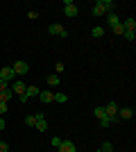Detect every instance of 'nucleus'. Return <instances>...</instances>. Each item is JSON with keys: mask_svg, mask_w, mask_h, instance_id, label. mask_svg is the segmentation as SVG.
Segmentation results:
<instances>
[{"mask_svg": "<svg viewBox=\"0 0 136 152\" xmlns=\"http://www.w3.org/2000/svg\"><path fill=\"white\" fill-rule=\"evenodd\" d=\"M113 7H116V5H113L111 0H97L91 12H93V16H102V14H111V12H113Z\"/></svg>", "mask_w": 136, "mask_h": 152, "instance_id": "f257e3e1", "label": "nucleus"}, {"mask_svg": "<svg viewBox=\"0 0 136 152\" xmlns=\"http://www.w3.org/2000/svg\"><path fill=\"white\" fill-rule=\"evenodd\" d=\"M104 116H107V118H111V123L120 121V118H118V107L113 104V102H109V104H104Z\"/></svg>", "mask_w": 136, "mask_h": 152, "instance_id": "f03ea898", "label": "nucleus"}, {"mask_svg": "<svg viewBox=\"0 0 136 152\" xmlns=\"http://www.w3.org/2000/svg\"><path fill=\"white\" fill-rule=\"evenodd\" d=\"M0 77H2V82H14V80H16V73H14L12 66H2V68H0Z\"/></svg>", "mask_w": 136, "mask_h": 152, "instance_id": "7ed1b4c3", "label": "nucleus"}, {"mask_svg": "<svg viewBox=\"0 0 136 152\" xmlns=\"http://www.w3.org/2000/svg\"><path fill=\"white\" fill-rule=\"evenodd\" d=\"M14 73H16V77L18 75H27V73H30V64L27 61H14Z\"/></svg>", "mask_w": 136, "mask_h": 152, "instance_id": "20e7f679", "label": "nucleus"}, {"mask_svg": "<svg viewBox=\"0 0 136 152\" xmlns=\"http://www.w3.org/2000/svg\"><path fill=\"white\" fill-rule=\"evenodd\" d=\"M48 32L50 34H59V37H68V30H66L64 25H59V23H52V25H48Z\"/></svg>", "mask_w": 136, "mask_h": 152, "instance_id": "39448f33", "label": "nucleus"}, {"mask_svg": "<svg viewBox=\"0 0 136 152\" xmlns=\"http://www.w3.org/2000/svg\"><path fill=\"white\" fill-rule=\"evenodd\" d=\"M64 5H66L64 14H66V16H68V18H75V16H77V12H79V9H77V5H75L73 0H66Z\"/></svg>", "mask_w": 136, "mask_h": 152, "instance_id": "423d86ee", "label": "nucleus"}, {"mask_svg": "<svg viewBox=\"0 0 136 152\" xmlns=\"http://www.w3.org/2000/svg\"><path fill=\"white\" fill-rule=\"evenodd\" d=\"M25 89H27V84L23 82V80H14V82H12V93L23 95V93H25Z\"/></svg>", "mask_w": 136, "mask_h": 152, "instance_id": "0eeeda50", "label": "nucleus"}, {"mask_svg": "<svg viewBox=\"0 0 136 152\" xmlns=\"http://www.w3.org/2000/svg\"><path fill=\"white\" fill-rule=\"evenodd\" d=\"M59 152H77V148H75V143L73 141H61V145L57 148Z\"/></svg>", "mask_w": 136, "mask_h": 152, "instance_id": "6e6552de", "label": "nucleus"}, {"mask_svg": "<svg viewBox=\"0 0 136 152\" xmlns=\"http://www.w3.org/2000/svg\"><path fill=\"white\" fill-rule=\"evenodd\" d=\"M132 116H134V109H132V107H123V109H118V118H123V121H129Z\"/></svg>", "mask_w": 136, "mask_h": 152, "instance_id": "1a4fd4ad", "label": "nucleus"}, {"mask_svg": "<svg viewBox=\"0 0 136 152\" xmlns=\"http://www.w3.org/2000/svg\"><path fill=\"white\" fill-rule=\"evenodd\" d=\"M39 98L43 104H48V102H55V93L52 91H39Z\"/></svg>", "mask_w": 136, "mask_h": 152, "instance_id": "9d476101", "label": "nucleus"}, {"mask_svg": "<svg viewBox=\"0 0 136 152\" xmlns=\"http://www.w3.org/2000/svg\"><path fill=\"white\" fill-rule=\"evenodd\" d=\"M34 127H36L39 132H45V129H48V121H45L43 116H39V114H36V123H34Z\"/></svg>", "mask_w": 136, "mask_h": 152, "instance_id": "9b49d317", "label": "nucleus"}, {"mask_svg": "<svg viewBox=\"0 0 136 152\" xmlns=\"http://www.w3.org/2000/svg\"><path fill=\"white\" fill-rule=\"evenodd\" d=\"M118 23H120V18H118V14H116V12H111V14H107V25H111V27H116Z\"/></svg>", "mask_w": 136, "mask_h": 152, "instance_id": "f8f14e48", "label": "nucleus"}, {"mask_svg": "<svg viewBox=\"0 0 136 152\" xmlns=\"http://www.w3.org/2000/svg\"><path fill=\"white\" fill-rule=\"evenodd\" d=\"M123 27H125V32H134V30H136V20H134V18L123 20Z\"/></svg>", "mask_w": 136, "mask_h": 152, "instance_id": "ddd939ff", "label": "nucleus"}, {"mask_svg": "<svg viewBox=\"0 0 136 152\" xmlns=\"http://www.w3.org/2000/svg\"><path fill=\"white\" fill-rule=\"evenodd\" d=\"M91 37H93V39H100V37H104V27H102V25H95L93 30H91Z\"/></svg>", "mask_w": 136, "mask_h": 152, "instance_id": "4468645a", "label": "nucleus"}, {"mask_svg": "<svg viewBox=\"0 0 136 152\" xmlns=\"http://www.w3.org/2000/svg\"><path fill=\"white\" fill-rule=\"evenodd\" d=\"M23 95H25V98H34V95H39V89H36V86H27Z\"/></svg>", "mask_w": 136, "mask_h": 152, "instance_id": "2eb2a0df", "label": "nucleus"}, {"mask_svg": "<svg viewBox=\"0 0 136 152\" xmlns=\"http://www.w3.org/2000/svg\"><path fill=\"white\" fill-rule=\"evenodd\" d=\"M45 80H48V84H50V86H57V84H59V75H57V73H52V75H48Z\"/></svg>", "mask_w": 136, "mask_h": 152, "instance_id": "dca6fc26", "label": "nucleus"}, {"mask_svg": "<svg viewBox=\"0 0 136 152\" xmlns=\"http://www.w3.org/2000/svg\"><path fill=\"white\" fill-rule=\"evenodd\" d=\"M55 102L64 104V102H68V95H66V93H55Z\"/></svg>", "mask_w": 136, "mask_h": 152, "instance_id": "f3484780", "label": "nucleus"}, {"mask_svg": "<svg viewBox=\"0 0 136 152\" xmlns=\"http://www.w3.org/2000/svg\"><path fill=\"white\" fill-rule=\"evenodd\" d=\"M12 89H7V91H2V93H0V102H7V100H9V98H12Z\"/></svg>", "mask_w": 136, "mask_h": 152, "instance_id": "a211bd4d", "label": "nucleus"}, {"mask_svg": "<svg viewBox=\"0 0 136 152\" xmlns=\"http://www.w3.org/2000/svg\"><path fill=\"white\" fill-rule=\"evenodd\" d=\"M113 125V123H111V118H107V116H104V118H100V127H102V129H107V127H111Z\"/></svg>", "mask_w": 136, "mask_h": 152, "instance_id": "6ab92c4d", "label": "nucleus"}, {"mask_svg": "<svg viewBox=\"0 0 136 152\" xmlns=\"http://www.w3.org/2000/svg\"><path fill=\"white\" fill-rule=\"evenodd\" d=\"M34 123H36V114L25 116V125H27V127H34Z\"/></svg>", "mask_w": 136, "mask_h": 152, "instance_id": "aec40b11", "label": "nucleus"}, {"mask_svg": "<svg viewBox=\"0 0 136 152\" xmlns=\"http://www.w3.org/2000/svg\"><path fill=\"white\" fill-rule=\"evenodd\" d=\"M95 118H97V121L104 118V107H95Z\"/></svg>", "mask_w": 136, "mask_h": 152, "instance_id": "412c9836", "label": "nucleus"}, {"mask_svg": "<svg viewBox=\"0 0 136 152\" xmlns=\"http://www.w3.org/2000/svg\"><path fill=\"white\" fill-rule=\"evenodd\" d=\"M55 73H57V75H61V73H64V64H61V61L55 64Z\"/></svg>", "mask_w": 136, "mask_h": 152, "instance_id": "4be33fe9", "label": "nucleus"}, {"mask_svg": "<svg viewBox=\"0 0 136 152\" xmlns=\"http://www.w3.org/2000/svg\"><path fill=\"white\" fill-rule=\"evenodd\" d=\"M123 37L127 39V41H129V43H134V39H136V34H134V32H125Z\"/></svg>", "mask_w": 136, "mask_h": 152, "instance_id": "5701e85b", "label": "nucleus"}, {"mask_svg": "<svg viewBox=\"0 0 136 152\" xmlns=\"http://www.w3.org/2000/svg\"><path fill=\"white\" fill-rule=\"evenodd\" d=\"M113 32H116V34H125V27H123V23H118V25L113 27Z\"/></svg>", "mask_w": 136, "mask_h": 152, "instance_id": "b1692460", "label": "nucleus"}, {"mask_svg": "<svg viewBox=\"0 0 136 152\" xmlns=\"http://www.w3.org/2000/svg\"><path fill=\"white\" fill-rule=\"evenodd\" d=\"M61 141H64V139H59V136H55V139H52V148H59V145H61Z\"/></svg>", "mask_w": 136, "mask_h": 152, "instance_id": "393cba45", "label": "nucleus"}, {"mask_svg": "<svg viewBox=\"0 0 136 152\" xmlns=\"http://www.w3.org/2000/svg\"><path fill=\"white\" fill-rule=\"evenodd\" d=\"M102 152H113V145H111V143H104V145H102Z\"/></svg>", "mask_w": 136, "mask_h": 152, "instance_id": "a878e982", "label": "nucleus"}, {"mask_svg": "<svg viewBox=\"0 0 136 152\" xmlns=\"http://www.w3.org/2000/svg\"><path fill=\"white\" fill-rule=\"evenodd\" d=\"M7 114V102H0V116Z\"/></svg>", "mask_w": 136, "mask_h": 152, "instance_id": "bb28decb", "label": "nucleus"}, {"mask_svg": "<svg viewBox=\"0 0 136 152\" xmlns=\"http://www.w3.org/2000/svg\"><path fill=\"white\" fill-rule=\"evenodd\" d=\"M27 16H30V18H32V20H36V18H39V12H36V9H32V12L27 14Z\"/></svg>", "mask_w": 136, "mask_h": 152, "instance_id": "cd10ccee", "label": "nucleus"}, {"mask_svg": "<svg viewBox=\"0 0 136 152\" xmlns=\"http://www.w3.org/2000/svg\"><path fill=\"white\" fill-rule=\"evenodd\" d=\"M0 152H9V145H7L5 141H0Z\"/></svg>", "mask_w": 136, "mask_h": 152, "instance_id": "c85d7f7f", "label": "nucleus"}, {"mask_svg": "<svg viewBox=\"0 0 136 152\" xmlns=\"http://www.w3.org/2000/svg\"><path fill=\"white\" fill-rule=\"evenodd\" d=\"M9 89V86H7V82H0V93H2V91H7Z\"/></svg>", "mask_w": 136, "mask_h": 152, "instance_id": "c756f323", "label": "nucleus"}, {"mask_svg": "<svg viewBox=\"0 0 136 152\" xmlns=\"http://www.w3.org/2000/svg\"><path fill=\"white\" fill-rule=\"evenodd\" d=\"M5 129V118H0V132Z\"/></svg>", "mask_w": 136, "mask_h": 152, "instance_id": "7c9ffc66", "label": "nucleus"}, {"mask_svg": "<svg viewBox=\"0 0 136 152\" xmlns=\"http://www.w3.org/2000/svg\"><path fill=\"white\" fill-rule=\"evenodd\" d=\"M0 82H2V77H0Z\"/></svg>", "mask_w": 136, "mask_h": 152, "instance_id": "2f4dec72", "label": "nucleus"}]
</instances>
